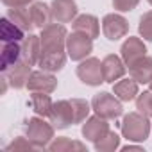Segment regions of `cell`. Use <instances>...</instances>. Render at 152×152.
<instances>
[{
  "instance_id": "33",
  "label": "cell",
  "mask_w": 152,
  "mask_h": 152,
  "mask_svg": "<svg viewBox=\"0 0 152 152\" xmlns=\"http://www.w3.org/2000/svg\"><path fill=\"white\" fill-rule=\"evenodd\" d=\"M122 150H124V152H131V150H140V152H141L143 148H141V147H136V145H125V147H122Z\"/></svg>"
},
{
  "instance_id": "17",
  "label": "cell",
  "mask_w": 152,
  "mask_h": 152,
  "mask_svg": "<svg viewBox=\"0 0 152 152\" xmlns=\"http://www.w3.org/2000/svg\"><path fill=\"white\" fill-rule=\"evenodd\" d=\"M129 75L138 84H148L152 81V57L143 56L129 66Z\"/></svg>"
},
{
  "instance_id": "29",
  "label": "cell",
  "mask_w": 152,
  "mask_h": 152,
  "mask_svg": "<svg viewBox=\"0 0 152 152\" xmlns=\"http://www.w3.org/2000/svg\"><path fill=\"white\" fill-rule=\"evenodd\" d=\"M138 32L145 41H152V11L143 13V16L140 18Z\"/></svg>"
},
{
  "instance_id": "7",
  "label": "cell",
  "mask_w": 152,
  "mask_h": 152,
  "mask_svg": "<svg viewBox=\"0 0 152 152\" xmlns=\"http://www.w3.org/2000/svg\"><path fill=\"white\" fill-rule=\"evenodd\" d=\"M102 32L109 41H118L127 36L129 32V22L116 13H109L102 18Z\"/></svg>"
},
{
  "instance_id": "22",
  "label": "cell",
  "mask_w": 152,
  "mask_h": 152,
  "mask_svg": "<svg viewBox=\"0 0 152 152\" xmlns=\"http://www.w3.org/2000/svg\"><path fill=\"white\" fill-rule=\"evenodd\" d=\"M13 23H16L22 31L25 32H32L34 23H32V18H31V11H29V6L27 7H9L7 15H6Z\"/></svg>"
},
{
  "instance_id": "8",
  "label": "cell",
  "mask_w": 152,
  "mask_h": 152,
  "mask_svg": "<svg viewBox=\"0 0 152 152\" xmlns=\"http://www.w3.org/2000/svg\"><path fill=\"white\" fill-rule=\"evenodd\" d=\"M50 124L56 129H66L70 125L75 124V113H73V106L70 100H57L52 106L50 111Z\"/></svg>"
},
{
  "instance_id": "26",
  "label": "cell",
  "mask_w": 152,
  "mask_h": 152,
  "mask_svg": "<svg viewBox=\"0 0 152 152\" xmlns=\"http://www.w3.org/2000/svg\"><path fill=\"white\" fill-rule=\"evenodd\" d=\"M93 145H95V150L99 152H115L116 148H120V136L115 131H109L104 138H100Z\"/></svg>"
},
{
  "instance_id": "9",
  "label": "cell",
  "mask_w": 152,
  "mask_h": 152,
  "mask_svg": "<svg viewBox=\"0 0 152 152\" xmlns=\"http://www.w3.org/2000/svg\"><path fill=\"white\" fill-rule=\"evenodd\" d=\"M56 88H57V79L52 75V72H45L41 68L38 72H32L29 81H27V90L31 93H34V91L54 93Z\"/></svg>"
},
{
  "instance_id": "14",
  "label": "cell",
  "mask_w": 152,
  "mask_h": 152,
  "mask_svg": "<svg viewBox=\"0 0 152 152\" xmlns=\"http://www.w3.org/2000/svg\"><path fill=\"white\" fill-rule=\"evenodd\" d=\"M102 72H104V81L115 84V81L122 79L125 72H127V64L124 63V59L116 54H107L102 59Z\"/></svg>"
},
{
  "instance_id": "20",
  "label": "cell",
  "mask_w": 152,
  "mask_h": 152,
  "mask_svg": "<svg viewBox=\"0 0 152 152\" xmlns=\"http://www.w3.org/2000/svg\"><path fill=\"white\" fill-rule=\"evenodd\" d=\"M22 59V45L20 41H13V43H4L2 48V56H0V70L7 72L13 64H16Z\"/></svg>"
},
{
  "instance_id": "16",
  "label": "cell",
  "mask_w": 152,
  "mask_h": 152,
  "mask_svg": "<svg viewBox=\"0 0 152 152\" xmlns=\"http://www.w3.org/2000/svg\"><path fill=\"white\" fill-rule=\"evenodd\" d=\"M72 31L83 32V34L90 36L91 39H97L100 34V22L93 15H79L72 22Z\"/></svg>"
},
{
  "instance_id": "15",
  "label": "cell",
  "mask_w": 152,
  "mask_h": 152,
  "mask_svg": "<svg viewBox=\"0 0 152 152\" xmlns=\"http://www.w3.org/2000/svg\"><path fill=\"white\" fill-rule=\"evenodd\" d=\"M66 50H41L38 66L45 72H59L66 64Z\"/></svg>"
},
{
  "instance_id": "25",
  "label": "cell",
  "mask_w": 152,
  "mask_h": 152,
  "mask_svg": "<svg viewBox=\"0 0 152 152\" xmlns=\"http://www.w3.org/2000/svg\"><path fill=\"white\" fill-rule=\"evenodd\" d=\"M50 152H70V150H86V145L81 141H73L70 138H56L47 147Z\"/></svg>"
},
{
  "instance_id": "6",
  "label": "cell",
  "mask_w": 152,
  "mask_h": 152,
  "mask_svg": "<svg viewBox=\"0 0 152 152\" xmlns=\"http://www.w3.org/2000/svg\"><path fill=\"white\" fill-rule=\"evenodd\" d=\"M77 77L81 83L88 86H100L104 81V72H102V61L99 57H86L79 61L77 66Z\"/></svg>"
},
{
  "instance_id": "19",
  "label": "cell",
  "mask_w": 152,
  "mask_h": 152,
  "mask_svg": "<svg viewBox=\"0 0 152 152\" xmlns=\"http://www.w3.org/2000/svg\"><path fill=\"white\" fill-rule=\"evenodd\" d=\"M113 93L122 100V102H131V100H136L140 90H138V83L132 79V77H127V79H118L115 84H113Z\"/></svg>"
},
{
  "instance_id": "1",
  "label": "cell",
  "mask_w": 152,
  "mask_h": 152,
  "mask_svg": "<svg viewBox=\"0 0 152 152\" xmlns=\"http://www.w3.org/2000/svg\"><path fill=\"white\" fill-rule=\"evenodd\" d=\"M152 132V124L148 116H145L140 111L127 113L122 120V136L129 141H145L148 134Z\"/></svg>"
},
{
  "instance_id": "31",
  "label": "cell",
  "mask_w": 152,
  "mask_h": 152,
  "mask_svg": "<svg viewBox=\"0 0 152 152\" xmlns=\"http://www.w3.org/2000/svg\"><path fill=\"white\" fill-rule=\"evenodd\" d=\"M140 4V0H113V7L120 13H127L136 9V6Z\"/></svg>"
},
{
  "instance_id": "18",
  "label": "cell",
  "mask_w": 152,
  "mask_h": 152,
  "mask_svg": "<svg viewBox=\"0 0 152 152\" xmlns=\"http://www.w3.org/2000/svg\"><path fill=\"white\" fill-rule=\"evenodd\" d=\"M39 56H41V39H39V36H36L32 32H27V36L22 41V57L34 66V64H38Z\"/></svg>"
},
{
  "instance_id": "13",
  "label": "cell",
  "mask_w": 152,
  "mask_h": 152,
  "mask_svg": "<svg viewBox=\"0 0 152 152\" xmlns=\"http://www.w3.org/2000/svg\"><path fill=\"white\" fill-rule=\"evenodd\" d=\"M143 56H147V47H145L143 39H140L136 36H129L120 47V57L124 59L127 68L132 63H136L140 57H143Z\"/></svg>"
},
{
  "instance_id": "10",
  "label": "cell",
  "mask_w": 152,
  "mask_h": 152,
  "mask_svg": "<svg viewBox=\"0 0 152 152\" xmlns=\"http://www.w3.org/2000/svg\"><path fill=\"white\" fill-rule=\"evenodd\" d=\"M109 131H111V129H109L107 120L102 118V116H99V115L88 116V118L84 120V124H83V129H81L83 136H84L88 141H91V143H95V141H99L100 138H104Z\"/></svg>"
},
{
  "instance_id": "21",
  "label": "cell",
  "mask_w": 152,
  "mask_h": 152,
  "mask_svg": "<svg viewBox=\"0 0 152 152\" xmlns=\"http://www.w3.org/2000/svg\"><path fill=\"white\" fill-rule=\"evenodd\" d=\"M29 11H31V18H32V23L36 29H43V27L50 25V22H54L52 9L45 2H32L29 6Z\"/></svg>"
},
{
  "instance_id": "3",
  "label": "cell",
  "mask_w": 152,
  "mask_h": 152,
  "mask_svg": "<svg viewBox=\"0 0 152 152\" xmlns=\"http://www.w3.org/2000/svg\"><path fill=\"white\" fill-rule=\"evenodd\" d=\"M91 109L95 111V115H99L106 120H115V118L122 116V113H124L122 100L115 93H107V91H100L91 99Z\"/></svg>"
},
{
  "instance_id": "5",
  "label": "cell",
  "mask_w": 152,
  "mask_h": 152,
  "mask_svg": "<svg viewBox=\"0 0 152 152\" xmlns=\"http://www.w3.org/2000/svg\"><path fill=\"white\" fill-rule=\"evenodd\" d=\"M93 52V39L83 32H75L72 31V34H68L66 38V54L72 61H83L86 57H90V54Z\"/></svg>"
},
{
  "instance_id": "30",
  "label": "cell",
  "mask_w": 152,
  "mask_h": 152,
  "mask_svg": "<svg viewBox=\"0 0 152 152\" xmlns=\"http://www.w3.org/2000/svg\"><path fill=\"white\" fill-rule=\"evenodd\" d=\"M6 150H7V152H13V150H15V152H16V150H36V147H34V143H32L27 136H25V138L20 136V138H16L15 141H11V143L6 147Z\"/></svg>"
},
{
  "instance_id": "35",
  "label": "cell",
  "mask_w": 152,
  "mask_h": 152,
  "mask_svg": "<svg viewBox=\"0 0 152 152\" xmlns=\"http://www.w3.org/2000/svg\"><path fill=\"white\" fill-rule=\"evenodd\" d=\"M147 2H148V4H150V6H152V0H147Z\"/></svg>"
},
{
  "instance_id": "11",
  "label": "cell",
  "mask_w": 152,
  "mask_h": 152,
  "mask_svg": "<svg viewBox=\"0 0 152 152\" xmlns=\"http://www.w3.org/2000/svg\"><path fill=\"white\" fill-rule=\"evenodd\" d=\"M31 68H32V64L22 57L16 64H13L7 72H4V75L7 77L11 88H16V90L27 88V81H29V77H31V73H32Z\"/></svg>"
},
{
  "instance_id": "28",
  "label": "cell",
  "mask_w": 152,
  "mask_h": 152,
  "mask_svg": "<svg viewBox=\"0 0 152 152\" xmlns=\"http://www.w3.org/2000/svg\"><path fill=\"white\" fill-rule=\"evenodd\" d=\"M136 109L140 113H143L145 116L152 118V90L138 93V97H136Z\"/></svg>"
},
{
  "instance_id": "12",
  "label": "cell",
  "mask_w": 152,
  "mask_h": 152,
  "mask_svg": "<svg viewBox=\"0 0 152 152\" xmlns=\"http://www.w3.org/2000/svg\"><path fill=\"white\" fill-rule=\"evenodd\" d=\"M50 9H52V20L57 23H70L77 18L79 13L75 0H52Z\"/></svg>"
},
{
  "instance_id": "34",
  "label": "cell",
  "mask_w": 152,
  "mask_h": 152,
  "mask_svg": "<svg viewBox=\"0 0 152 152\" xmlns=\"http://www.w3.org/2000/svg\"><path fill=\"white\" fill-rule=\"evenodd\" d=\"M148 86H150V90H152V81H150V83H148Z\"/></svg>"
},
{
  "instance_id": "4",
  "label": "cell",
  "mask_w": 152,
  "mask_h": 152,
  "mask_svg": "<svg viewBox=\"0 0 152 152\" xmlns=\"http://www.w3.org/2000/svg\"><path fill=\"white\" fill-rule=\"evenodd\" d=\"M66 38L68 32L63 23H50L41 29V50H66Z\"/></svg>"
},
{
  "instance_id": "2",
  "label": "cell",
  "mask_w": 152,
  "mask_h": 152,
  "mask_svg": "<svg viewBox=\"0 0 152 152\" xmlns=\"http://www.w3.org/2000/svg\"><path fill=\"white\" fill-rule=\"evenodd\" d=\"M54 125L50 122H45L43 116H32L27 122L25 136L34 143L36 148H47L54 140Z\"/></svg>"
},
{
  "instance_id": "23",
  "label": "cell",
  "mask_w": 152,
  "mask_h": 152,
  "mask_svg": "<svg viewBox=\"0 0 152 152\" xmlns=\"http://www.w3.org/2000/svg\"><path fill=\"white\" fill-rule=\"evenodd\" d=\"M25 31H22L16 23H13L7 16L0 20V39L4 43H13V41H23Z\"/></svg>"
},
{
  "instance_id": "27",
  "label": "cell",
  "mask_w": 152,
  "mask_h": 152,
  "mask_svg": "<svg viewBox=\"0 0 152 152\" xmlns=\"http://www.w3.org/2000/svg\"><path fill=\"white\" fill-rule=\"evenodd\" d=\"M70 102H72V106H73L75 124H83V122L90 116V111H93V109H91V104L86 102L84 99H72Z\"/></svg>"
},
{
  "instance_id": "24",
  "label": "cell",
  "mask_w": 152,
  "mask_h": 152,
  "mask_svg": "<svg viewBox=\"0 0 152 152\" xmlns=\"http://www.w3.org/2000/svg\"><path fill=\"white\" fill-rule=\"evenodd\" d=\"M31 102H32V109L38 116H50V111H52V99H50V93H43V91H34L31 95Z\"/></svg>"
},
{
  "instance_id": "32",
  "label": "cell",
  "mask_w": 152,
  "mask_h": 152,
  "mask_svg": "<svg viewBox=\"0 0 152 152\" xmlns=\"http://www.w3.org/2000/svg\"><path fill=\"white\" fill-rule=\"evenodd\" d=\"M36 0H2V4L6 7H27Z\"/></svg>"
}]
</instances>
